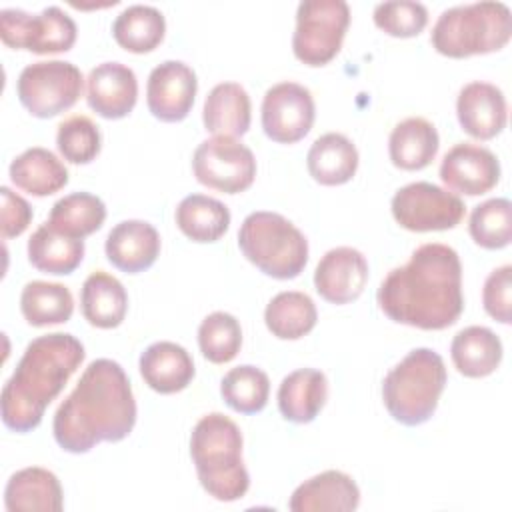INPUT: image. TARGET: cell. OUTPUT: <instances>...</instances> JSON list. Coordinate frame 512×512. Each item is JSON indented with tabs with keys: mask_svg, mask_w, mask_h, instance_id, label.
<instances>
[{
	"mask_svg": "<svg viewBox=\"0 0 512 512\" xmlns=\"http://www.w3.org/2000/svg\"><path fill=\"white\" fill-rule=\"evenodd\" d=\"M376 300L394 322L420 330H444L462 310V264L454 248L428 242L418 246L404 266L382 280Z\"/></svg>",
	"mask_w": 512,
	"mask_h": 512,
	"instance_id": "1",
	"label": "cell"
},
{
	"mask_svg": "<svg viewBox=\"0 0 512 512\" xmlns=\"http://www.w3.org/2000/svg\"><path fill=\"white\" fill-rule=\"evenodd\" d=\"M134 424L136 400L124 368L110 358H98L58 406L52 432L62 450L86 454L100 442L124 440Z\"/></svg>",
	"mask_w": 512,
	"mask_h": 512,
	"instance_id": "2",
	"label": "cell"
},
{
	"mask_svg": "<svg viewBox=\"0 0 512 512\" xmlns=\"http://www.w3.org/2000/svg\"><path fill=\"white\" fill-rule=\"evenodd\" d=\"M84 356L82 342L72 334L52 332L34 338L2 388L4 426L18 434L38 428L48 404L62 392Z\"/></svg>",
	"mask_w": 512,
	"mask_h": 512,
	"instance_id": "3",
	"label": "cell"
},
{
	"mask_svg": "<svg viewBox=\"0 0 512 512\" xmlns=\"http://www.w3.org/2000/svg\"><path fill=\"white\" fill-rule=\"evenodd\" d=\"M190 456L202 488L220 502L240 500L250 488L242 460V432L220 412L202 416L190 436Z\"/></svg>",
	"mask_w": 512,
	"mask_h": 512,
	"instance_id": "4",
	"label": "cell"
},
{
	"mask_svg": "<svg viewBox=\"0 0 512 512\" xmlns=\"http://www.w3.org/2000/svg\"><path fill=\"white\" fill-rule=\"evenodd\" d=\"M448 374L444 360L430 348L410 350L382 382L388 414L404 426H420L432 418Z\"/></svg>",
	"mask_w": 512,
	"mask_h": 512,
	"instance_id": "5",
	"label": "cell"
},
{
	"mask_svg": "<svg viewBox=\"0 0 512 512\" xmlns=\"http://www.w3.org/2000/svg\"><path fill=\"white\" fill-rule=\"evenodd\" d=\"M512 36V14L504 2H472L444 10L430 32L432 48L448 58L502 50Z\"/></svg>",
	"mask_w": 512,
	"mask_h": 512,
	"instance_id": "6",
	"label": "cell"
},
{
	"mask_svg": "<svg viewBox=\"0 0 512 512\" xmlns=\"http://www.w3.org/2000/svg\"><path fill=\"white\" fill-rule=\"evenodd\" d=\"M238 246L248 262L276 280L296 278L308 262L306 236L276 212L248 214L238 230Z\"/></svg>",
	"mask_w": 512,
	"mask_h": 512,
	"instance_id": "7",
	"label": "cell"
},
{
	"mask_svg": "<svg viewBox=\"0 0 512 512\" xmlns=\"http://www.w3.org/2000/svg\"><path fill=\"white\" fill-rule=\"evenodd\" d=\"M350 24L344 0H302L292 34L294 56L306 66L328 64L342 48Z\"/></svg>",
	"mask_w": 512,
	"mask_h": 512,
	"instance_id": "8",
	"label": "cell"
},
{
	"mask_svg": "<svg viewBox=\"0 0 512 512\" xmlns=\"http://www.w3.org/2000/svg\"><path fill=\"white\" fill-rule=\"evenodd\" d=\"M82 86L84 78L76 64L66 60H40L20 72L16 94L32 116L52 118L78 102Z\"/></svg>",
	"mask_w": 512,
	"mask_h": 512,
	"instance_id": "9",
	"label": "cell"
},
{
	"mask_svg": "<svg viewBox=\"0 0 512 512\" xmlns=\"http://www.w3.org/2000/svg\"><path fill=\"white\" fill-rule=\"evenodd\" d=\"M76 36V22L58 6H48L40 14L20 8L0 10V38L8 48L34 54L68 52Z\"/></svg>",
	"mask_w": 512,
	"mask_h": 512,
	"instance_id": "10",
	"label": "cell"
},
{
	"mask_svg": "<svg viewBox=\"0 0 512 512\" xmlns=\"http://www.w3.org/2000/svg\"><path fill=\"white\" fill-rule=\"evenodd\" d=\"M394 220L410 232H436L458 226L466 206L458 194L432 182H412L392 196Z\"/></svg>",
	"mask_w": 512,
	"mask_h": 512,
	"instance_id": "11",
	"label": "cell"
},
{
	"mask_svg": "<svg viewBox=\"0 0 512 512\" xmlns=\"http://www.w3.org/2000/svg\"><path fill=\"white\" fill-rule=\"evenodd\" d=\"M192 170L200 184L224 194H238L252 186L256 178V158L240 140L212 136L194 150Z\"/></svg>",
	"mask_w": 512,
	"mask_h": 512,
	"instance_id": "12",
	"label": "cell"
},
{
	"mask_svg": "<svg viewBox=\"0 0 512 512\" xmlns=\"http://www.w3.org/2000/svg\"><path fill=\"white\" fill-rule=\"evenodd\" d=\"M316 106L310 90L296 82L270 86L262 100L264 134L278 144L302 140L314 124Z\"/></svg>",
	"mask_w": 512,
	"mask_h": 512,
	"instance_id": "13",
	"label": "cell"
},
{
	"mask_svg": "<svg viewBox=\"0 0 512 512\" xmlns=\"http://www.w3.org/2000/svg\"><path fill=\"white\" fill-rule=\"evenodd\" d=\"M440 180L454 194L480 196L498 184L500 162L492 150L474 142H460L444 154Z\"/></svg>",
	"mask_w": 512,
	"mask_h": 512,
	"instance_id": "14",
	"label": "cell"
},
{
	"mask_svg": "<svg viewBox=\"0 0 512 512\" xmlns=\"http://www.w3.org/2000/svg\"><path fill=\"white\" fill-rule=\"evenodd\" d=\"M198 80L194 70L180 60H166L152 68L146 82V104L162 122L184 120L194 104Z\"/></svg>",
	"mask_w": 512,
	"mask_h": 512,
	"instance_id": "15",
	"label": "cell"
},
{
	"mask_svg": "<svg viewBox=\"0 0 512 512\" xmlns=\"http://www.w3.org/2000/svg\"><path fill=\"white\" fill-rule=\"evenodd\" d=\"M366 282L368 260L352 246L328 250L314 270V288L330 304H348L356 300Z\"/></svg>",
	"mask_w": 512,
	"mask_h": 512,
	"instance_id": "16",
	"label": "cell"
},
{
	"mask_svg": "<svg viewBox=\"0 0 512 512\" xmlns=\"http://www.w3.org/2000/svg\"><path fill=\"white\" fill-rule=\"evenodd\" d=\"M138 100V80L132 68L120 62H102L86 78V102L106 120L128 116Z\"/></svg>",
	"mask_w": 512,
	"mask_h": 512,
	"instance_id": "17",
	"label": "cell"
},
{
	"mask_svg": "<svg viewBox=\"0 0 512 512\" xmlns=\"http://www.w3.org/2000/svg\"><path fill=\"white\" fill-rule=\"evenodd\" d=\"M456 116L466 134L476 140H492L506 128L504 92L490 82H468L458 92Z\"/></svg>",
	"mask_w": 512,
	"mask_h": 512,
	"instance_id": "18",
	"label": "cell"
},
{
	"mask_svg": "<svg viewBox=\"0 0 512 512\" xmlns=\"http://www.w3.org/2000/svg\"><path fill=\"white\" fill-rule=\"evenodd\" d=\"M106 258L126 274L148 270L160 254V234L144 220L118 222L106 236Z\"/></svg>",
	"mask_w": 512,
	"mask_h": 512,
	"instance_id": "19",
	"label": "cell"
},
{
	"mask_svg": "<svg viewBox=\"0 0 512 512\" xmlns=\"http://www.w3.org/2000/svg\"><path fill=\"white\" fill-rule=\"evenodd\" d=\"M358 504V484L340 470H326L304 480L288 500L292 512H350Z\"/></svg>",
	"mask_w": 512,
	"mask_h": 512,
	"instance_id": "20",
	"label": "cell"
},
{
	"mask_svg": "<svg viewBox=\"0 0 512 512\" xmlns=\"http://www.w3.org/2000/svg\"><path fill=\"white\" fill-rule=\"evenodd\" d=\"M144 382L158 394H176L194 378V360L188 350L176 342L160 340L150 344L138 360Z\"/></svg>",
	"mask_w": 512,
	"mask_h": 512,
	"instance_id": "21",
	"label": "cell"
},
{
	"mask_svg": "<svg viewBox=\"0 0 512 512\" xmlns=\"http://www.w3.org/2000/svg\"><path fill=\"white\" fill-rule=\"evenodd\" d=\"M4 506L8 512H60L64 508L60 480L40 466L22 468L4 488Z\"/></svg>",
	"mask_w": 512,
	"mask_h": 512,
	"instance_id": "22",
	"label": "cell"
},
{
	"mask_svg": "<svg viewBox=\"0 0 512 512\" xmlns=\"http://www.w3.org/2000/svg\"><path fill=\"white\" fill-rule=\"evenodd\" d=\"M250 120V96L238 82H220L208 92L202 108V122L208 132L238 138L248 132Z\"/></svg>",
	"mask_w": 512,
	"mask_h": 512,
	"instance_id": "23",
	"label": "cell"
},
{
	"mask_svg": "<svg viewBox=\"0 0 512 512\" xmlns=\"http://www.w3.org/2000/svg\"><path fill=\"white\" fill-rule=\"evenodd\" d=\"M328 398V380L316 368H298L282 378L278 388L280 414L294 424L312 422Z\"/></svg>",
	"mask_w": 512,
	"mask_h": 512,
	"instance_id": "24",
	"label": "cell"
},
{
	"mask_svg": "<svg viewBox=\"0 0 512 512\" xmlns=\"http://www.w3.org/2000/svg\"><path fill=\"white\" fill-rule=\"evenodd\" d=\"M440 136L432 122L422 116H410L398 122L388 138V154L400 170H422L438 154Z\"/></svg>",
	"mask_w": 512,
	"mask_h": 512,
	"instance_id": "25",
	"label": "cell"
},
{
	"mask_svg": "<svg viewBox=\"0 0 512 512\" xmlns=\"http://www.w3.org/2000/svg\"><path fill=\"white\" fill-rule=\"evenodd\" d=\"M80 308L88 324L110 330L124 322L128 310V294L116 276L104 270H96L82 284Z\"/></svg>",
	"mask_w": 512,
	"mask_h": 512,
	"instance_id": "26",
	"label": "cell"
},
{
	"mask_svg": "<svg viewBox=\"0 0 512 512\" xmlns=\"http://www.w3.org/2000/svg\"><path fill=\"white\" fill-rule=\"evenodd\" d=\"M310 176L322 186H340L352 180L358 170V150L340 132L318 136L306 156Z\"/></svg>",
	"mask_w": 512,
	"mask_h": 512,
	"instance_id": "27",
	"label": "cell"
},
{
	"mask_svg": "<svg viewBox=\"0 0 512 512\" xmlns=\"http://www.w3.org/2000/svg\"><path fill=\"white\" fill-rule=\"evenodd\" d=\"M8 174L16 188L38 198L50 196L68 184L64 162L42 146H32L18 154L12 160Z\"/></svg>",
	"mask_w": 512,
	"mask_h": 512,
	"instance_id": "28",
	"label": "cell"
},
{
	"mask_svg": "<svg viewBox=\"0 0 512 512\" xmlns=\"http://www.w3.org/2000/svg\"><path fill=\"white\" fill-rule=\"evenodd\" d=\"M450 356L462 376L484 378L500 366L502 342L486 326H466L452 338Z\"/></svg>",
	"mask_w": 512,
	"mask_h": 512,
	"instance_id": "29",
	"label": "cell"
},
{
	"mask_svg": "<svg viewBox=\"0 0 512 512\" xmlns=\"http://www.w3.org/2000/svg\"><path fill=\"white\" fill-rule=\"evenodd\" d=\"M84 258V240L64 236L48 226L40 224L28 240V262L46 274H72Z\"/></svg>",
	"mask_w": 512,
	"mask_h": 512,
	"instance_id": "30",
	"label": "cell"
},
{
	"mask_svg": "<svg viewBox=\"0 0 512 512\" xmlns=\"http://www.w3.org/2000/svg\"><path fill=\"white\" fill-rule=\"evenodd\" d=\"M176 226L192 242H216L230 226V210L224 202L206 196L190 194L176 206Z\"/></svg>",
	"mask_w": 512,
	"mask_h": 512,
	"instance_id": "31",
	"label": "cell"
},
{
	"mask_svg": "<svg viewBox=\"0 0 512 512\" xmlns=\"http://www.w3.org/2000/svg\"><path fill=\"white\" fill-rule=\"evenodd\" d=\"M164 32V14L148 4H132L124 8L112 24L114 40L132 54L152 52L164 40Z\"/></svg>",
	"mask_w": 512,
	"mask_h": 512,
	"instance_id": "32",
	"label": "cell"
},
{
	"mask_svg": "<svg viewBox=\"0 0 512 512\" xmlns=\"http://www.w3.org/2000/svg\"><path fill=\"white\" fill-rule=\"evenodd\" d=\"M318 312L314 300L298 290L278 292L264 310L266 328L280 340H298L312 332Z\"/></svg>",
	"mask_w": 512,
	"mask_h": 512,
	"instance_id": "33",
	"label": "cell"
},
{
	"mask_svg": "<svg viewBox=\"0 0 512 512\" xmlns=\"http://www.w3.org/2000/svg\"><path fill=\"white\" fill-rule=\"evenodd\" d=\"M106 220L104 202L90 192H72L54 202L48 226L70 238H86L102 228Z\"/></svg>",
	"mask_w": 512,
	"mask_h": 512,
	"instance_id": "34",
	"label": "cell"
},
{
	"mask_svg": "<svg viewBox=\"0 0 512 512\" xmlns=\"http://www.w3.org/2000/svg\"><path fill=\"white\" fill-rule=\"evenodd\" d=\"M20 310L30 326L62 324L68 322L74 312V298L64 284L32 280L22 288Z\"/></svg>",
	"mask_w": 512,
	"mask_h": 512,
	"instance_id": "35",
	"label": "cell"
},
{
	"mask_svg": "<svg viewBox=\"0 0 512 512\" xmlns=\"http://www.w3.org/2000/svg\"><path fill=\"white\" fill-rule=\"evenodd\" d=\"M224 402L240 414H256L264 410L270 394L268 374L252 364L228 370L220 382Z\"/></svg>",
	"mask_w": 512,
	"mask_h": 512,
	"instance_id": "36",
	"label": "cell"
},
{
	"mask_svg": "<svg viewBox=\"0 0 512 512\" xmlns=\"http://www.w3.org/2000/svg\"><path fill=\"white\" fill-rule=\"evenodd\" d=\"M472 240L486 250L506 248L512 240V204L508 198H490L478 204L468 220Z\"/></svg>",
	"mask_w": 512,
	"mask_h": 512,
	"instance_id": "37",
	"label": "cell"
},
{
	"mask_svg": "<svg viewBox=\"0 0 512 512\" xmlns=\"http://www.w3.org/2000/svg\"><path fill=\"white\" fill-rule=\"evenodd\" d=\"M198 346L212 364H226L236 358L242 346L240 322L228 312H212L198 326Z\"/></svg>",
	"mask_w": 512,
	"mask_h": 512,
	"instance_id": "38",
	"label": "cell"
},
{
	"mask_svg": "<svg viewBox=\"0 0 512 512\" xmlns=\"http://www.w3.org/2000/svg\"><path fill=\"white\" fill-rule=\"evenodd\" d=\"M56 146L70 164H90L102 148L100 128L84 114H74L58 124Z\"/></svg>",
	"mask_w": 512,
	"mask_h": 512,
	"instance_id": "39",
	"label": "cell"
},
{
	"mask_svg": "<svg viewBox=\"0 0 512 512\" xmlns=\"http://www.w3.org/2000/svg\"><path fill=\"white\" fill-rule=\"evenodd\" d=\"M374 24L394 38L418 36L428 24V10L420 2L394 0L380 2L374 8Z\"/></svg>",
	"mask_w": 512,
	"mask_h": 512,
	"instance_id": "40",
	"label": "cell"
},
{
	"mask_svg": "<svg viewBox=\"0 0 512 512\" xmlns=\"http://www.w3.org/2000/svg\"><path fill=\"white\" fill-rule=\"evenodd\" d=\"M482 304L488 316L502 324L512 322V266L492 270L482 288Z\"/></svg>",
	"mask_w": 512,
	"mask_h": 512,
	"instance_id": "41",
	"label": "cell"
},
{
	"mask_svg": "<svg viewBox=\"0 0 512 512\" xmlns=\"http://www.w3.org/2000/svg\"><path fill=\"white\" fill-rule=\"evenodd\" d=\"M2 196V238H16L20 236L32 222V208L30 204L8 186L0 188Z\"/></svg>",
	"mask_w": 512,
	"mask_h": 512,
	"instance_id": "42",
	"label": "cell"
}]
</instances>
